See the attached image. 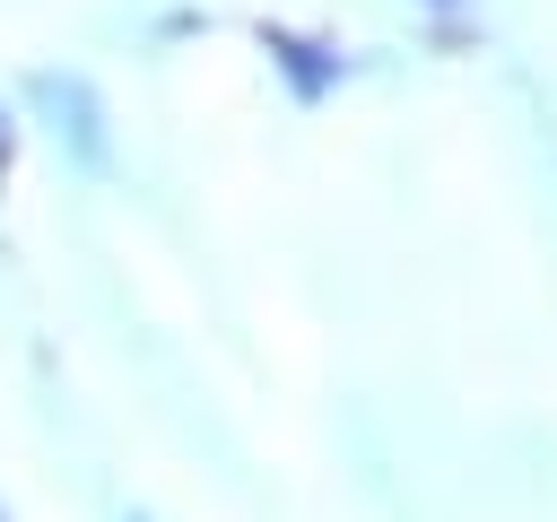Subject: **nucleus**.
Instances as JSON below:
<instances>
[{
  "instance_id": "1",
  "label": "nucleus",
  "mask_w": 557,
  "mask_h": 522,
  "mask_svg": "<svg viewBox=\"0 0 557 522\" xmlns=\"http://www.w3.org/2000/svg\"><path fill=\"white\" fill-rule=\"evenodd\" d=\"M9 139H17V130H9V113H0V165H9Z\"/></svg>"
}]
</instances>
